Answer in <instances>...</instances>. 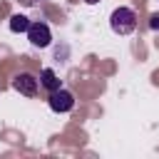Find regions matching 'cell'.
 <instances>
[{"label":"cell","instance_id":"7a4b0ae2","mask_svg":"<svg viewBox=\"0 0 159 159\" xmlns=\"http://www.w3.org/2000/svg\"><path fill=\"white\" fill-rule=\"evenodd\" d=\"M47 104H50V109H52V112H57V114H65V112H70V109L75 107V94H72L70 89L60 87V89L50 92V97H47Z\"/></svg>","mask_w":159,"mask_h":159},{"label":"cell","instance_id":"6da1fadb","mask_svg":"<svg viewBox=\"0 0 159 159\" xmlns=\"http://www.w3.org/2000/svg\"><path fill=\"white\" fill-rule=\"evenodd\" d=\"M109 27L117 32V35H129V32H134L137 30V12L132 10V7H117V10H112V15H109Z\"/></svg>","mask_w":159,"mask_h":159},{"label":"cell","instance_id":"8992f818","mask_svg":"<svg viewBox=\"0 0 159 159\" xmlns=\"http://www.w3.org/2000/svg\"><path fill=\"white\" fill-rule=\"evenodd\" d=\"M27 27H30V17L27 15H12L10 17V30L12 32H27Z\"/></svg>","mask_w":159,"mask_h":159},{"label":"cell","instance_id":"277c9868","mask_svg":"<svg viewBox=\"0 0 159 159\" xmlns=\"http://www.w3.org/2000/svg\"><path fill=\"white\" fill-rule=\"evenodd\" d=\"M12 89L25 94V97H35L37 89H40V77H35L30 72H20V75L12 77Z\"/></svg>","mask_w":159,"mask_h":159},{"label":"cell","instance_id":"ba28073f","mask_svg":"<svg viewBox=\"0 0 159 159\" xmlns=\"http://www.w3.org/2000/svg\"><path fill=\"white\" fill-rule=\"evenodd\" d=\"M84 2H87V5H94V2H99V0H84Z\"/></svg>","mask_w":159,"mask_h":159},{"label":"cell","instance_id":"52a82bcc","mask_svg":"<svg viewBox=\"0 0 159 159\" xmlns=\"http://www.w3.org/2000/svg\"><path fill=\"white\" fill-rule=\"evenodd\" d=\"M149 27H152V30H157V32H159V12H154V15H152V17H149Z\"/></svg>","mask_w":159,"mask_h":159},{"label":"cell","instance_id":"5b68a950","mask_svg":"<svg viewBox=\"0 0 159 159\" xmlns=\"http://www.w3.org/2000/svg\"><path fill=\"white\" fill-rule=\"evenodd\" d=\"M40 87H45L47 92H55V89H60V87H62V82H60V77L55 75V70L45 67V70L40 72Z\"/></svg>","mask_w":159,"mask_h":159},{"label":"cell","instance_id":"3957f363","mask_svg":"<svg viewBox=\"0 0 159 159\" xmlns=\"http://www.w3.org/2000/svg\"><path fill=\"white\" fill-rule=\"evenodd\" d=\"M27 40H30V45L32 47H47L50 42H52V32H50V27H47V22H30V27H27Z\"/></svg>","mask_w":159,"mask_h":159}]
</instances>
